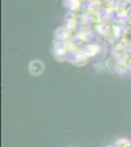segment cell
I'll return each instance as SVG.
<instances>
[{
    "instance_id": "obj_1",
    "label": "cell",
    "mask_w": 131,
    "mask_h": 147,
    "mask_svg": "<svg viewBox=\"0 0 131 147\" xmlns=\"http://www.w3.org/2000/svg\"><path fill=\"white\" fill-rule=\"evenodd\" d=\"M44 71V64L40 60H34L30 64V72L32 75L38 76Z\"/></svg>"
},
{
    "instance_id": "obj_2",
    "label": "cell",
    "mask_w": 131,
    "mask_h": 147,
    "mask_svg": "<svg viewBox=\"0 0 131 147\" xmlns=\"http://www.w3.org/2000/svg\"><path fill=\"white\" fill-rule=\"evenodd\" d=\"M126 19H127V21L130 23L131 25V7L129 8V10H128V13H127V17H126Z\"/></svg>"
}]
</instances>
